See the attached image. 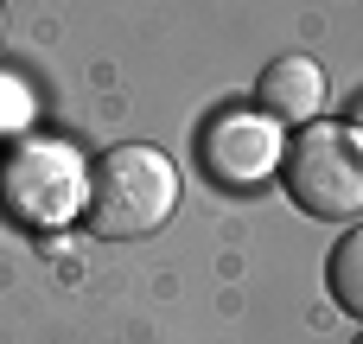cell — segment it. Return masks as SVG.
I'll list each match as a JSON object with an SVG mask.
<instances>
[{
  "mask_svg": "<svg viewBox=\"0 0 363 344\" xmlns=\"http://www.w3.org/2000/svg\"><path fill=\"white\" fill-rule=\"evenodd\" d=\"M357 344H363V332H357Z\"/></svg>",
  "mask_w": 363,
  "mask_h": 344,
  "instance_id": "obj_8",
  "label": "cell"
},
{
  "mask_svg": "<svg viewBox=\"0 0 363 344\" xmlns=\"http://www.w3.org/2000/svg\"><path fill=\"white\" fill-rule=\"evenodd\" d=\"M0 32H6V6H0Z\"/></svg>",
  "mask_w": 363,
  "mask_h": 344,
  "instance_id": "obj_7",
  "label": "cell"
},
{
  "mask_svg": "<svg viewBox=\"0 0 363 344\" xmlns=\"http://www.w3.org/2000/svg\"><path fill=\"white\" fill-rule=\"evenodd\" d=\"M255 102L268 121H319V102H325V70L313 57H274L255 83Z\"/></svg>",
  "mask_w": 363,
  "mask_h": 344,
  "instance_id": "obj_5",
  "label": "cell"
},
{
  "mask_svg": "<svg viewBox=\"0 0 363 344\" xmlns=\"http://www.w3.org/2000/svg\"><path fill=\"white\" fill-rule=\"evenodd\" d=\"M179 204V166L160 153V147H108L89 179H83V223L89 236L102 243H134V236H153Z\"/></svg>",
  "mask_w": 363,
  "mask_h": 344,
  "instance_id": "obj_1",
  "label": "cell"
},
{
  "mask_svg": "<svg viewBox=\"0 0 363 344\" xmlns=\"http://www.w3.org/2000/svg\"><path fill=\"white\" fill-rule=\"evenodd\" d=\"M281 179L306 217L325 223L363 217V134L345 121H306L281 147Z\"/></svg>",
  "mask_w": 363,
  "mask_h": 344,
  "instance_id": "obj_2",
  "label": "cell"
},
{
  "mask_svg": "<svg viewBox=\"0 0 363 344\" xmlns=\"http://www.w3.org/2000/svg\"><path fill=\"white\" fill-rule=\"evenodd\" d=\"M0 204L26 230H64L83 217V160L64 140H13L0 160Z\"/></svg>",
  "mask_w": 363,
  "mask_h": 344,
  "instance_id": "obj_3",
  "label": "cell"
},
{
  "mask_svg": "<svg viewBox=\"0 0 363 344\" xmlns=\"http://www.w3.org/2000/svg\"><path fill=\"white\" fill-rule=\"evenodd\" d=\"M325 287H332V300H338L351 319H363V230H351L345 243H332Z\"/></svg>",
  "mask_w": 363,
  "mask_h": 344,
  "instance_id": "obj_6",
  "label": "cell"
},
{
  "mask_svg": "<svg viewBox=\"0 0 363 344\" xmlns=\"http://www.w3.org/2000/svg\"><path fill=\"white\" fill-rule=\"evenodd\" d=\"M281 134L268 115H223L211 121V134L198 140V160H204V179L223 185V192H255L274 166H281Z\"/></svg>",
  "mask_w": 363,
  "mask_h": 344,
  "instance_id": "obj_4",
  "label": "cell"
}]
</instances>
